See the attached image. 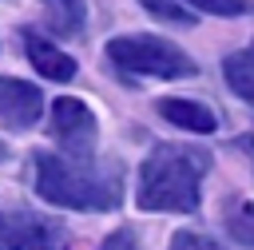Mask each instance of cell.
<instances>
[{"instance_id":"6da1fadb","label":"cell","mask_w":254,"mask_h":250,"mask_svg":"<svg viewBox=\"0 0 254 250\" xmlns=\"http://www.w3.org/2000/svg\"><path fill=\"white\" fill-rule=\"evenodd\" d=\"M36 190L52 206L67 210H115L123 198L119 163H95V155H36Z\"/></svg>"},{"instance_id":"7a4b0ae2","label":"cell","mask_w":254,"mask_h":250,"mask_svg":"<svg viewBox=\"0 0 254 250\" xmlns=\"http://www.w3.org/2000/svg\"><path fill=\"white\" fill-rule=\"evenodd\" d=\"M206 171H210V155L202 147L159 143L139 167L135 202L143 210L190 214V210H198V190H202Z\"/></svg>"},{"instance_id":"3957f363","label":"cell","mask_w":254,"mask_h":250,"mask_svg":"<svg viewBox=\"0 0 254 250\" xmlns=\"http://www.w3.org/2000/svg\"><path fill=\"white\" fill-rule=\"evenodd\" d=\"M107 60L131 75H155V79H183L194 75V60L175 48L171 40L135 32V36H115L107 40Z\"/></svg>"},{"instance_id":"277c9868","label":"cell","mask_w":254,"mask_h":250,"mask_svg":"<svg viewBox=\"0 0 254 250\" xmlns=\"http://www.w3.org/2000/svg\"><path fill=\"white\" fill-rule=\"evenodd\" d=\"M52 135H56V139L64 143V151L75 155V159L95 155V135H99V127H95L91 107H87L83 99H75V95H60V99L52 103Z\"/></svg>"},{"instance_id":"5b68a950","label":"cell","mask_w":254,"mask_h":250,"mask_svg":"<svg viewBox=\"0 0 254 250\" xmlns=\"http://www.w3.org/2000/svg\"><path fill=\"white\" fill-rule=\"evenodd\" d=\"M40 107H44L40 87H32L24 79H12V75H0V127H12V131L36 127Z\"/></svg>"},{"instance_id":"8992f818","label":"cell","mask_w":254,"mask_h":250,"mask_svg":"<svg viewBox=\"0 0 254 250\" xmlns=\"http://www.w3.org/2000/svg\"><path fill=\"white\" fill-rule=\"evenodd\" d=\"M24 56H28V63L44 75V79H56V83H64V79H71L75 75V60L64 52V48H56V44H48L44 36H32V32H24Z\"/></svg>"},{"instance_id":"52a82bcc","label":"cell","mask_w":254,"mask_h":250,"mask_svg":"<svg viewBox=\"0 0 254 250\" xmlns=\"http://www.w3.org/2000/svg\"><path fill=\"white\" fill-rule=\"evenodd\" d=\"M159 115H163L167 123L183 127V131H194V135H210V131L218 127L214 111H210L206 103H198V99H179V95H167V99H159Z\"/></svg>"},{"instance_id":"ba28073f","label":"cell","mask_w":254,"mask_h":250,"mask_svg":"<svg viewBox=\"0 0 254 250\" xmlns=\"http://www.w3.org/2000/svg\"><path fill=\"white\" fill-rule=\"evenodd\" d=\"M8 250H56V226L40 214H8Z\"/></svg>"},{"instance_id":"9c48e42d","label":"cell","mask_w":254,"mask_h":250,"mask_svg":"<svg viewBox=\"0 0 254 250\" xmlns=\"http://www.w3.org/2000/svg\"><path fill=\"white\" fill-rule=\"evenodd\" d=\"M222 75H226V83H230L234 95H242V99L254 103V40L242 52H234V56L222 60Z\"/></svg>"},{"instance_id":"30bf717a","label":"cell","mask_w":254,"mask_h":250,"mask_svg":"<svg viewBox=\"0 0 254 250\" xmlns=\"http://www.w3.org/2000/svg\"><path fill=\"white\" fill-rule=\"evenodd\" d=\"M48 12H52V24L67 36H75L83 28V0H44Z\"/></svg>"},{"instance_id":"8fae6325","label":"cell","mask_w":254,"mask_h":250,"mask_svg":"<svg viewBox=\"0 0 254 250\" xmlns=\"http://www.w3.org/2000/svg\"><path fill=\"white\" fill-rule=\"evenodd\" d=\"M230 234L238 238V242H246V246H254V206L250 202H238L234 210H230Z\"/></svg>"},{"instance_id":"7c38bea8","label":"cell","mask_w":254,"mask_h":250,"mask_svg":"<svg viewBox=\"0 0 254 250\" xmlns=\"http://www.w3.org/2000/svg\"><path fill=\"white\" fill-rule=\"evenodd\" d=\"M143 8L155 12V16H163V20H171V24H194V16L187 8H179L175 0H143Z\"/></svg>"},{"instance_id":"4fadbf2b","label":"cell","mask_w":254,"mask_h":250,"mask_svg":"<svg viewBox=\"0 0 254 250\" xmlns=\"http://www.w3.org/2000/svg\"><path fill=\"white\" fill-rule=\"evenodd\" d=\"M167 250H222L214 238H206V234H194V230H179V234H171V246Z\"/></svg>"},{"instance_id":"5bb4252c","label":"cell","mask_w":254,"mask_h":250,"mask_svg":"<svg viewBox=\"0 0 254 250\" xmlns=\"http://www.w3.org/2000/svg\"><path fill=\"white\" fill-rule=\"evenodd\" d=\"M190 8H202V12H214V16H242L250 4L246 0H187Z\"/></svg>"},{"instance_id":"9a60e30c","label":"cell","mask_w":254,"mask_h":250,"mask_svg":"<svg viewBox=\"0 0 254 250\" xmlns=\"http://www.w3.org/2000/svg\"><path fill=\"white\" fill-rule=\"evenodd\" d=\"M99 250H139V238H135V230H131V226H123V230L107 234Z\"/></svg>"},{"instance_id":"2e32d148","label":"cell","mask_w":254,"mask_h":250,"mask_svg":"<svg viewBox=\"0 0 254 250\" xmlns=\"http://www.w3.org/2000/svg\"><path fill=\"white\" fill-rule=\"evenodd\" d=\"M0 250H8V214L0 210Z\"/></svg>"},{"instance_id":"e0dca14e","label":"cell","mask_w":254,"mask_h":250,"mask_svg":"<svg viewBox=\"0 0 254 250\" xmlns=\"http://www.w3.org/2000/svg\"><path fill=\"white\" fill-rule=\"evenodd\" d=\"M0 159H8V147H4V143H0Z\"/></svg>"}]
</instances>
